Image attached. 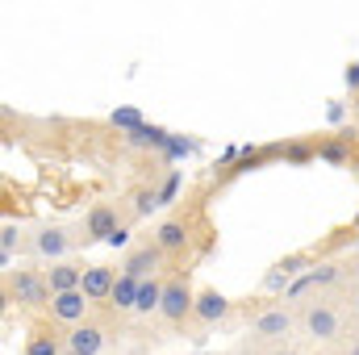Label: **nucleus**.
<instances>
[{
    "label": "nucleus",
    "mask_w": 359,
    "mask_h": 355,
    "mask_svg": "<svg viewBox=\"0 0 359 355\" xmlns=\"http://www.w3.org/2000/svg\"><path fill=\"white\" fill-rule=\"evenodd\" d=\"M292 309H297L301 335L318 347H339L359 335V314L343 301L339 288H309L305 297L292 301Z\"/></svg>",
    "instance_id": "f257e3e1"
},
{
    "label": "nucleus",
    "mask_w": 359,
    "mask_h": 355,
    "mask_svg": "<svg viewBox=\"0 0 359 355\" xmlns=\"http://www.w3.org/2000/svg\"><path fill=\"white\" fill-rule=\"evenodd\" d=\"M50 280H46V267H17L4 276V301L25 309V314H38V309H50Z\"/></svg>",
    "instance_id": "f03ea898"
},
{
    "label": "nucleus",
    "mask_w": 359,
    "mask_h": 355,
    "mask_svg": "<svg viewBox=\"0 0 359 355\" xmlns=\"http://www.w3.org/2000/svg\"><path fill=\"white\" fill-rule=\"evenodd\" d=\"M192 314H196V288H192V276H188V267H172V272L163 276L159 318H163L168 326H184V322H192Z\"/></svg>",
    "instance_id": "7ed1b4c3"
},
{
    "label": "nucleus",
    "mask_w": 359,
    "mask_h": 355,
    "mask_svg": "<svg viewBox=\"0 0 359 355\" xmlns=\"http://www.w3.org/2000/svg\"><path fill=\"white\" fill-rule=\"evenodd\" d=\"M134 226V217H130V209L121 205V201H96L88 213H84V222H80V243L92 247V243H109L121 226Z\"/></svg>",
    "instance_id": "20e7f679"
},
{
    "label": "nucleus",
    "mask_w": 359,
    "mask_h": 355,
    "mask_svg": "<svg viewBox=\"0 0 359 355\" xmlns=\"http://www.w3.org/2000/svg\"><path fill=\"white\" fill-rule=\"evenodd\" d=\"M113 326H121V314L109 305L104 314L100 309H92L84 322H76L72 330H67V347H76V351H88V355H100L104 351V343L113 339Z\"/></svg>",
    "instance_id": "39448f33"
},
{
    "label": "nucleus",
    "mask_w": 359,
    "mask_h": 355,
    "mask_svg": "<svg viewBox=\"0 0 359 355\" xmlns=\"http://www.w3.org/2000/svg\"><path fill=\"white\" fill-rule=\"evenodd\" d=\"M72 247H84L80 243V226L72 230V226H42L38 234H29V251L34 255H42V260H67V251Z\"/></svg>",
    "instance_id": "423d86ee"
},
{
    "label": "nucleus",
    "mask_w": 359,
    "mask_h": 355,
    "mask_svg": "<svg viewBox=\"0 0 359 355\" xmlns=\"http://www.w3.org/2000/svg\"><path fill=\"white\" fill-rule=\"evenodd\" d=\"M163 264H168V255H163V247H159L155 239H142V243L126 247V255H121V272H126V276H138V280L159 276Z\"/></svg>",
    "instance_id": "0eeeda50"
},
{
    "label": "nucleus",
    "mask_w": 359,
    "mask_h": 355,
    "mask_svg": "<svg viewBox=\"0 0 359 355\" xmlns=\"http://www.w3.org/2000/svg\"><path fill=\"white\" fill-rule=\"evenodd\" d=\"M92 309H96V301H92L84 288H67V293H55V297H50V309H46V314H50L59 326H67V330H72L76 322H84V318H88Z\"/></svg>",
    "instance_id": "6e6552de"
},
{
    "label": "nucleus",
    "mask_w": 359,
    "mask_h": 355,
    "mask_svg": "<svg viewBox=\"0 0 359 355\" xmlns=\"http://www.w3.org/2000/svg\"><path fill=\"white\" fill-rule=\"evenodd\" d=\"M159 247H163V255L168 260H184V251L192 247V222L184 217V213H172V217H163L159 226H155V234H151Z\"/></svg>",
    "instance_id": "1a4fd4ad"
},
{
    "label": "nucleus",
    "mask_w": 359,
    "mask_h": 355,
    "mask_svg": "<svg viewBox=\"0 0 359 355\" xmlns=\"http://www.w3.org/2000/svg\"><path fill=\"white\" fill-rule=\"evenodd\" d=\"M63 351H67V326H59L55 318L38 322L25 339V355H63Z\"/></svg>",
    "instance_id": "9d476101"
},
{
    "label": "nucleus",
    "mask_w": 359,
    "mask_h": 355,
    "mask_svg": "<svg viewBox=\"0 0 359 355\" xmlns=\"http://www.w3.org/2000/svg\"><path fill=\"white\" fill-rule=\"evenodd\" d=\"M230 314H234V305H230V297H222L217 288H201V293H196V314H192L196 326H217V322H226Z\"/></svg>",
    "instance_id": "9b49d317"
},
{
    "label": "nucleus",
    "mask_w": 359,
    "mask_h": 355,
    "mask_svg": "<svg viewBox=\"0 0 359 355\" xmlns=\"http://www.w3.org/2000/svg\"><path fill=\"white\" fill-rule=\"evenodd\" d=\"M113 284H117V267L113 264H88L84 267V293H88L96 305H109V297H113Z\"/></svg>",
    "instance_id": "f8f14e48"
},
{
    "label": "nucleus",
    "mask_w": 359,
    "mask_h": 355,
    "mask_svg": "<svg viewBox=\"0 0 359 355\" xmlns=\"http://www.w3.org/2000/svg\"><path fill=\"white\" fill-rule=\"evenodd\" d=\"M318 159H326V163H334V168L355 163V159H359L355 134H351V130H343V134H334V138H318Z\"/></svg>",
    "instance_id": "ddd939ff"
},
{
    "label": "nucleus",
    "mask_w": 359,
    "mask_h": 355,
    "mask_svg": "<svg viewBox=\"0 0 359 355\" xmlns=\"http://www.w3.org/2000/svg\"><path fill=\"white\" fill-rule=\"evenodd\" d=\"M84 267L88 264H80V260H50L46 280H50L55 293H67V288H80L84 284Z\"/></svg>",
    "instance_id": "4468645a"
},
{
    "label": "nucleus",
    "mask_w": 359,
    "mask_h": 355,
    "mask_svg": "<svg viewBox=\"0 0 359 355\" xmlns=\"http://www.w3.org/2000/svg\"><path fill=\"white\" fill-rule=\"evenodd\" d=\"M138 288H142V280L138 276H117V284H113V297H109V305L117 309V314H130L134 305H138Z\"/></svg>",
    "instance_id": "2eb2a0df"
},
{
    "label": "nucleus",
    "mask_w": 359,
    "mask_h": 355,
    "mask_svg": "<svg viewBox=\"0 0 359 355\" xmlns=\"http://www.w3.org/2000/svg\"><path fill=\"white\" fill-rule=\"evenodd\" d=\"M126 142H130V147H151V151H163V147L172 142V134H168L163 126H147V121H142V126H134V130L126 134Z\"/></svg>",
    "instance_id": "dca6fc26"
},
{
    "label": "nucleus",
    "mask_w": 359,
    "mask_h": 355,
    "mask_svg": "<svg viewBox=\"0 0 359 355\" xmlns=\"http://www.w3.org/2000/svg\"><path fill=\"white\" fill-rule=\"evenodd\" d=\"M126 209H130L134 222H138V217H151V213L159 209V188H155V184H138V188L130 192V205H126Z\"/></svg>",
    "instance_id": "f3484780"
},
{
    "label": "nucleus",
    "mask_w": 359,
    "mask_h": 355,
    "mask_svg": "<svg viewBox=\"0 0 359 355\" xmlns=\"http://www.w3.org/2000/svg\"><path fill=\"white\" fill-rule=\"evenodd\" d=\"M159 301H163V276H147L142 280V288H138V305H134V314H159Z\"/></svg>",
    "instance_id": "a211bd4d"
},
{
    "label": "nucleus",
    "mask_w": 359,
    "mask_h": 355,
    "mask_svg": "<svg viewBox=\"0 0 359 355\" xmlns=\"http://www.w3.org/2000/svg\"><path fill=\"white\" fill-rule=\"evenodd\" d=\"M276 155H284L288 163H309V159H318V138H305V142H288V147H276Z\"/></svg>",
    "instance_id": "6ab92c4d"
},
{
    "label": "nucleus",
    "mask_w": 359,
    "mask_h": 355,
    "mask_svg": "<svg viewBox=\"0 0 359 355\" xmlns=\"http://www.w3.org/2000/svg\"><path fill=\"white\" fill-rule=\"evenodd\" d=\"M113 126L130 134L134 126H142V113H138V109H117V113H113Z\"/></svg>",
    "instance_id": "aec40b11"
},
{
    "label": "nucleus",
    "mask_w": 359,
    "mask_h": 355,
    "mask_svg": "<svg viewBox=\"0 0 359 355\" xmlns=\"http://www.w3.org/2000/svg\"><path fill=\"white\" fill-rule=\"evenodd\" d=\"M180 192V172H168V180H163V188H159V205H172Z\"/></svg>",
    "instance_id": "412c9836"
},
{
    "label": "nucleus",
    "mask_w": 359,
    "mask_h": 355,
    "mask_svg": "<svg viewBox=\"0 0 359 355\" xmlns=\"http://www.w3.org/2000/svg\"><path fill=\"white\" fill-rule=\"evenodd\" d=\"M163 151H168V155H188V151H192V142H188V138H176V134H172V142H168Z\"/></svg>",
    "instance_id": "4be33fe9"
},
{
    "label": "nucleus",
    "mask_w": 359,
    "mask_h": 355,
    "mask_svg": "<svg viewBox=\"0 0 359 355\" xmlns=\"http://www.w3.org/2000/svg\"><path fill=\"white\" fill-rule=\"evenodd\" d=\"M330 355H359V335L347 339V343H339V347H330Z\"/></svg>",
    "instance_id": "5701e85b"
},
{
    "label": "nucleus",
    "mask_w": 359,
    "mask_h": 355,
    "mask_svg": "<svg viewBox=\"0 0 359 355\" xmlns=\"http://www.w3.org/2000/svg\"><path fill=\"white\" fill-rule=\"evenodd\" d=\"M347 88L359 96V63H351V67H347Z\"/></svg>",
    "instance_id": "b1692460"
},
{
    "label": "nucleus",
    "mask_w": 359,
    "mask_h": 355,
    "mask_svg": "<svg viewBox=\"0 0 359 355\" xmlns=\"http://www.w3.org/2000/svg\"><path fill=\"white\" fill-rule=\"evenodd\" d=\"M271 355H305V351H301L297 343H284V347H276V351H271Z\"/></svg>",
    "instance_id": "393cba45"
},
{
    "label": "nucleus",
    "mask_w": 359,
    "mask_h": 355,
    "mask_svg": "<svg viewBox=\"0 0 359 355\" xmlns=\"http://www.w3.org/2000/svg\"><path fill=\"white\" fill-rule=\"evenodd\" d=\"M63 355H88V351H76V347H67V351H63Z\"/></svg>",
    "instance_id": "a878e982"
},
{
    "label": "nucleus",
    "mask_w": 359,
    "mask_h": 355,
    "mask_svg": "<svg viewBox=\"0 0 359 355\" xmlns=\"http://www.w3.org/2000/svg\"><path fill=\"white\" fill-rule=\"evenodd\" d=\"M351 168H355V180H359V159H355V163H351Z\"/></svg>",
    "instance_id": "bb28decb"
},
{
    "label": "nucleus",
    "mask_w": 359,
    "mask_h": 355,
    "mask_svg": "<svg viewBox=\"0 0 359 355\" xmlns=\"http://www.w3.org/2000/svg\"><path fill=\"white\" fill-rule=\"evenodd\" d=\"M355 113H359V96H355Z\"/></svg>",
    "instance_id": "cd10ccee"
}]
</instances>
